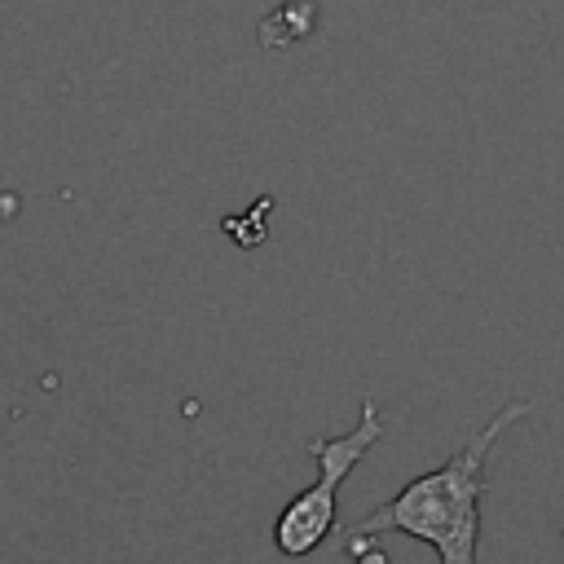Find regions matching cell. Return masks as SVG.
<instances>
[{
  "instance_id": "cell-1",
  "label": "cell",
  "mask_w": 564,
  "mask_h": 564,
  "mask_svg": "<svg viewBox=\"0 0 564 564\" xmlns=\"http://www.w3.org/2000/svg\"><path fill=\"white\" fill-rule=\"evenodd\" d=\"M533 405L511 401L502 405L471 441H463L441 467L414 476L401 485L388 502H379L366 520H357L352 533L379 538V533H405L419 538L436 551L441 564H476V542H480V498H485V463L494 441L524 419Z\"/></svg>"
},
{
  "instance_id": "cell-2",
  "label": "cell",
  "mask_w": 564,
  "mask_h": 564,
  "mask_svg": "<svg viewBox=\"0 0 564 564\" xmlns=\"http://www.w3.org/2000/svg\"><path fill=\"white\" fill-rule=\"evenodd\" d=\"M379 436H383V419H379V405L366 397L361 401V419H357V427L348 436H313V441H304L308 458L317 463V480L308 489H300L282 507V516L273 524V542H278V551L286 560H300V555H308V551L322 546V538L335 529L344 476L370 454V445Z\"/></svg>"
},
{
  "instance_id": "cell-3",
  "label": "cell",
  "mask_w": 564,
  "mask_h": 564,
  "mask_svg": "<svg viewBox=\"0 0 564 564\" xmlns=\"http://www.w3.org/2000/svg\"><path fill=\"white\" fill-rule=\"evenodd\" d=\"M304 4H308V0H286L282 9H273V13L260 22V44H273V48H282V44H291V40L308 35L313 18H300V22H295V13H300Z\"/></svg>"
}]
</instances>
